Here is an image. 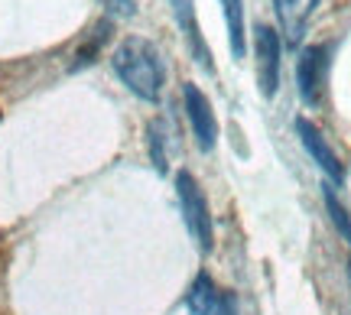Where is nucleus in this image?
Here are the masks:
<instances>
[{
    "instance_id": "1",
    "label": "nucleus",
    "mask_w": 351,
    "mask_h": 315,
    "mask_svg": "<svg viewBox=\"0 0 351 315\" xmlns=\"http://www.w3.org/2000/svg\"><path fill=\"white\" fill-rule=\"evenodd\" d=\"M114 75L127 85L130 94H137L140 101H160L166 85V68L160 59V49L143 36H127L111 55Z\"/></svg>"
},
{
    "instance_id": "12",
    "label": "nucleus",
    "mask_w": 351,
    "mask_h": 315,
    "mask_svg": "<svg viewBox=\"0 0 351 315\" xmlns=\"http://www.w3.org/2000/svg\"><path fill=\"white\" fill-rule=\"evenodd\" d=\"M147 143H150V156L156 173H166V153H163V121H153L147 127Z\"/></svg>"
},
{
    "instance_id": "4",
    "label": "nucleus",
    "mask_w": 351,
    "mask_h": 315,
    "mask_svg": "<svg viewBox=\"0 0 351 315\" xmlns=\"http://www.w3.org/2000/svg\"><path fill=\"white\" fill-rule=\"evenodd\" d=\"M280 55H283V42L276 36V29L257 23L254 26V59H257V85H261L263 98H274L280 88Z\"/></svg>"
},
{
    "instance_id": "11",
    "label": "nucleus",
    "mask_w": 351,
    "mask_h": 315,
    "mask_svg": "<svg viewBox=\"0 0 351 315\" xmlns=\"http://www.w3.org/2000/svg\"><path fill=\"white\" fill-rule=\"evenodd\" d=\"M322 199H326V212H328V218H332L335 231L351 244V214H348V208L339 202V195H335V189H332L328 182L322 186Z\"/></svg>"
},
{
    "instance_id": "7",
    "label": "nucleus",
    "mask_w": 351,
    "mask_h": 315,
    "mask_svg": "<svg viewBox=\"0 0 351 315\" xmlns=\"http://www.w3.org/2000/svg\"><path fill=\"white\" fill-rule=\"evenodd\" d=\"M173 3V13H176V23L182 29V36L189 42V52H192V59L205 68V72H215L212 65V49H208V42L202 36L199 23H195V13H192V0H169Z\"/></svg>"
},
{
    "instance_id": "3",
    "label": "nucleus",
    "mask_w": 351,
    "mask_h": 315,
    "mask_svg": "<svg viewBox=\"0 0 351 315\" xmlns=\"http://www.w3.org/2000/svg\"><path fill=\"white\" fill-rule=\"evenodd\" d=\"M182 108H186L195 147H199L202 153H212L215 143H218V117H215V111H212L208 94H205L195 81H186V85H182Z\"/></svg>"
},
{
    "instance_id": "5",
    "label": "nucleus",
    "mask_w": 351,
    "mask_h": 315,
    "mask_svg": "<svg viewBox=\"0 0 351 315\" xmlns=\"http://www.w3.org/2000/svg\"><path fill=\"white\" fill-rule=\"evenodd\" d=\"M328 81V46H306L296 59V88L302 104L319 108Z\"/></svg>"
},
{
    "instance_id": "6",
    "label": "nucleus",
    "mask_w": 351,
    "mask_h": 315,
    "mask_svg": "<svg viewBox=\"0 0 351 315\" xmlns=\"http://www.w3.org/2000/svg\"><path fill=\"white\" fill-rule=\"evenodd\" d=\"M296 134H300V143L306 147V153L313 156V163L319 166L332 182H341V179H345V166L339 163V156H335V150L328 147V140L322 137V130H319L313 121L296 117Z\"/></svg>"
},
{
    "instance_id": "8",
    "label": "nucleus",
    "mask_w": 351,
    "mask_h": 315,
    "mask_svg": "<svg viewBox=\"0 0 351 315\" xmlns=\"http://www.w3.org/2000/svg\"><path fill=\"white\" fill-rule=\"evenodd\" d=\"M315 3H319V0H274L276 23H280V29H283V36H287L289 46H300Z\"/></svg>"
},
{
    "instance_id": "13",
    "label": "nucleus",
    "mask_w": 351,
    "mask_h": 315,
    "mask_svg": "<svg viewBox=\"0 0 351 315\" xmlns=\"http://www.w3.org/2000/svg\"><path fill=\"white\" fill-rule=\"evenodd\" d=\"M108 3H111V10L121 13V16H130L134 7H137V0H108Z\"/></svg>"
},
{
    "instance_id": "2",
    "label": "nucleus",
    "mask_w": 351,
    "mask_h": 315,
    "mask_svg": "<svg viewBox=\"0 0 351 315\" xmlns=\"http://www.w3.org/2000/svg\"><path fill=\"white\" fill-rule=\"evenodd\" d=\"M176 199H179V208H182V221L189 227V238L195 240V247L202 253H212L215 247L212 208H208V199H205L202 186L195 182V176L186 173V169L176 173Z\"/></svg>"
},
{
    "instance_id": "10",
    "label": "nucleus",
    "mask_w": 351,
    "mask_h": 315,
    "mask_svg": "<svg viewBox=\"0 0 351 315\" xmlns=\"http://www.w3.org/2000/svg\"><path fill=\"white\" fill-rule=\"evenodd\" d=\"M221 3V16L228 26V42H231V55L244 59L247 52V36H244V0H218Z\"/></svg>"
},
{
    "instance_id": "9",
    "label": "nucleus",
    "mask_w": 351,
    "mask_h": 315,
    "mask_svg": "<svg viewBox=\"0 0 351 315\" xmlns=\"http://www.w3.org/2000/svg\"><path fill=\"white\" fill-rule=\"evenodd\" d=\"M221 299H225V292L218 290V283L208 273H199L189 286L186 305L192 315H221Z\"/></svg>"
},
{
    "instance_id": "15",
    "label": "nucleus",
    "mask_w": 351,
    "mask_h": 315,
    "mask_svg": "<svg viewBox=\"0 0 351 315\" xmlns=\"http://www.w3.org/2000/svg\"><path fill=\"white\" fill-rule=\"evenodd\" d=\"M348 279H351V260H348Z\"/></svg>"
},
{
    "instance_id": "14",
    "label": "nucleus",
    "mask_w": 351,
    "mask_h": 315,
    "mask_svg": "<svg viewBox=\"0 0 351 315\" xmlns=\"http://www.w3.org/2000/svg\"><path fill=\"white\" fill-rule=\"evenodd\" d=\"M221 315H238V299H234V292H225V299H221Z\"/></svg>"
}]
</instances>
